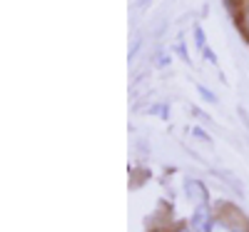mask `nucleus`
I'll list each match as a JSON object with an SVG mask.
<instances>
[{"label": "nucleus", "mask_w": 249, "mask_h": 232, "mask_svg": "<svg viewBox=\"0 0 249 232\" xmlns=\"http://www.w3.org/2000/svg\"><path fill=\"white\" fill-rule=\"evenodd\" d=\"M247 25H249V18H247Z\"/></svg>", "instance_id": "obj_4"}, {"label": "nucleus", "mask_w": 249, "mask_h": 232, "mask_svg": "<svg viewBox=\"0 0 249 232\" xmlns=\"http://www.w3.org/2000/svg\"><path fill=\"white\" fill-rule=\"evenodd\" d=\"M150 3V0H140V5H147Z\"/></svg>", "instance_id": "obj_3"}, {"label": "nucleus", "mask_w": 249, "mask_h": 232, "mask_svg": "<svg viewBox=\"0 0 249 232\" xmlns=\"http://www.w3.org/2000/svg\"><path fill=\"white\" fill-rule=\"evenodd\" d=\"M210 232H247V230H244V225H234L230 217L224 215V217H219V220L212 222Z\"/></svg>", "instance_id": "obj_2"}, {"label": "nucleus", "mask_w": 249, "mask_h": 232, "mask_svg": "<svg viewBox=\"0 0 249 232\" xmlns=\"http://www.w3.org/2000/svg\"><path fill=\"white\" fill-rule=\"evenodd\" d=\"M210 210H207V205L204 202H199L197 205V213H195V217H192V227H190V232H210Z\"/></svg>", "instance_id": "obj_1"}]
</instances>
